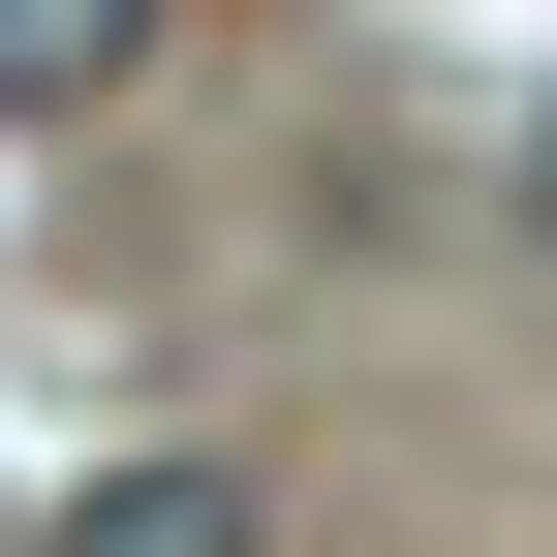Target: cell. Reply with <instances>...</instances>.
<instances>
[{"instance_id":"3","label":"cell","mask_w":557,"mask_h":557,"mask_svg":"<svg viewBox=\"0 0 557 557\" xmlns=\"http://www.w3.org/2000/svg\"><path fill=\"white\" fill-rule=\"evenodd\" d=\"M0 557H32V527H0Z\"/></svg>"},{"instance_id":"1","label":"cell","mask_w":557,"mask_h":557,"mask_svg":"<svg viewBox=\"0 0 557 557\" xmlns=\"http://www.w3.org/2000/svg\"><path fill=\"white\" fill-rule=\"evenodd\" d=\"M32 557H278V465H218V434H156V465H94Z\"/></svg>"},{"instance_id":"2","label":"cell","mask_w":557,"mask_h":557,"mask_svg":"<svg viewBox=\"0 0 557 557\" xmlns=\"http://www.w3.org/2000/svg\"><path fill=\"white\" fill-rule=\"evenodd\" d=\"M94 94H156V0H0V124H94Z\"/></svg>"}]
</instances>
